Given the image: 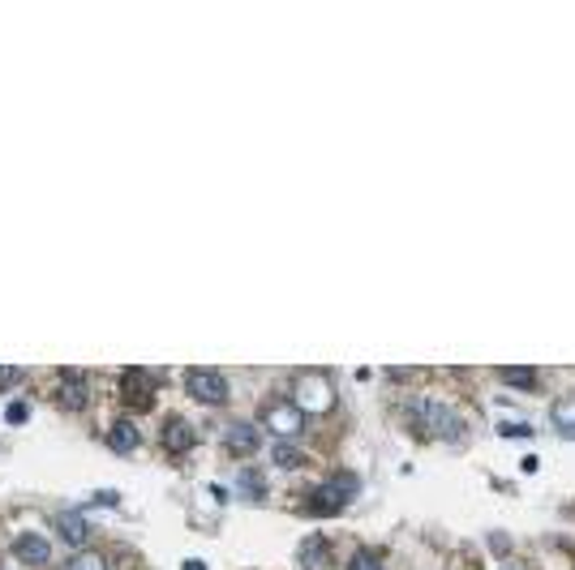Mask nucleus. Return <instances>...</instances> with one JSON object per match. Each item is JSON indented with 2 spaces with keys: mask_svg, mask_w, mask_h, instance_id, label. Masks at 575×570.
Instances as JSON below:
<instances>
[{
  "mask_svg": "<svg viewBox=\"0 0 575 570\" xmlns=\"http://www.w3.org/2000/svg\"><path fill=\"white\" fill-rule=\"evenodd\" d=\"M412 424H417V433H426V438H443V442H460L468 433V424L455 407L446 404H434V399H421V404H412Z\"/></svg>",
  "mask_w": 575,
  "mask_h": 570,
  "instance_id": "obj_1",
  "label": "nucleus"
},
{
  "mask_svg": "<svg viewBox=\"0 0 575 570\" xmlns=\"http://www.w3.org/2000/svg\"><path fill=\"white\" fill-rule=\"evenodd\" d=\"M352 498H357V476H352V472H335L331 480H322V485L310 493V510H313V515H340Z\"/></svg>",
  "mask_w": 575,
  "mask_h": 570,
  "instance_id": "obj_2",
  "label": "nucleus"
},
{
  "mask_svg": "<svg viewBox=\"0 0 575 570\" xmlns=\"http://www.w3.org/2000/svg\"><path fill=\"white\" fill-rule=\"evenodd\" d=\"M185 391L194 394L197 404H228V377L219 369H189L185 374Z\"/></svg>",
  "mask_w": 575,
  "mask_h": 570,
  "instance_id": "obj_3",
  "label": "nucleus"
},
{
  "mask_svg": "<svg viewBox=\"0 0 575 570\" xmlns=\"http://www.w3.org/2000/svg\"><path fill=\"white\" fill-rule=\"evenodd\" d=\"M224 442H228L232 455H241V459H245V455H258V451H263V429H258L254 421H236V424L228 429V438H224Z\"/></svg>",
  "mask_w": 575,
  "mask_h": 570,
  "instance_id": "obj_4",
  "label": "nucleus"
},
{
  "mask_svg": "<svg viewBox=\"0 0 575 570\" xmlns=\"http://www.w3.org/2000/svg\"><path fill=\"white\" fill-rule=\"evenodd\" d=\"M86 374H78V369H65L61 374V386H56V399H61V407H69V412H82L86 407Z\"/></svg>",
  "mask_w": 575,
  "mask_h": 570,
  "instance_id": "obj_5",
  "label": "nucleus"
},
{
  "mask_svg": "<svg viewBox=\"0 0 575 570\" xmlns=\"http://www.w3.org/2000/svg\"><path fill=\"white\" fill-rule=\"evenodd\" d=\"M120 394H125V404L129 407H150V399H155V382H150L142 369H129V374L120 377Z\"/></svg>",
  "mask_w": 575,
  "mask_h": 570,
  "instance_id": "obj_6",
  "label": "nucleus"
},
{
  "mask_svg": "<svg viewBox=\"0 0 575 570\" xmlns=\"http://www.w3.org/2000/svg\"><path fill=\"white\" fill-rule=\"evenodd\" d=\"M266 424H271V429H275V433L288 442L292 433H301V424H305V412H301L296 404H275L271 412H266Z\"/></svg>",
  "mask_w": 575,
  "mask_h": 570,
  "instance_id": "obj_7",
  "label": "nucleus"
},
{
  "mask_svg": "<svg viewBox=\"0 0 575 570\" xmlns=\"http://www.w3.org/2000/svg\"><path fill=\"white\" fill-rule=\"evenodd\" d=\"M14 554L22 557L26 566H48L52 549H48V540H43V537H34V532H22V537H14Z\"/></svg>",
  "mask_w": 575,
  "mask_h": 570,
  "instance_id": "obj_8",
  "label": "nucleus"
},
{
  "mask_svg": "<svg viewBox=\"0 0 575 570\" xmlns=\"http://www.w3.org/2000/svg\"><path fill=\"white\" fill-rule=\"evenodd\" d=\"M164 446L172 455H185V451H194V429L185 424V416H172L164 424Z\"/></svg>",
  "mask_w": 575,
  "mask_h": 570,
  "instance_id": "obj_9",
  "label": "nucleus"
},
{
  "mask_svg": "<svg viewBox=\"0 0 575 570\" xmlns=\"http://www.w3.org/2000/svg\"><path fill=\"white\" fill-rule=\"evenodd\" d=\"M108 442H112L116 455H133V451L142 446V433H138V424L133 421H116L112 433H108Z\"/></svg>",
  "mask_w": 575,
  "mask_h": 570,
  "instance_id": "obj_10",
  "label": "nucleus"
},
{
  "mask_svg": "<svg viewBox=\"0 0 575 570\" xmlns=\"http://www.w3.org/2000/svg\"><path fill=\"white\" fill-rule=\"evenodd\" d=\"M56 527H61V537H65V545H73V549H82V540L91 537V523L78 515V510H65L61 519H56Z\"/></svg>",
  "mask_w": 575,
  "mask_h": 570,
  "instance_id": "obj_11",
  "label": "nucleus"
},
{
  "mask_svg": "<svg viewBox=\"0 0 575 570\" xmlns=\"http://www.w3.org/2000/svg\"><path fill=\"white\" fill-rule=\"evenodd\" d=\"M331 562V545L322 537H310L301 545V570H327Z\"/></svg>",
  "mask_w": 575,
  "mask_h": 570,
  "instance_id": "obj_12",
  "label": "nucleus"
},
{
  "mask_svg": "<svg viewBox=\"0 0 575 570\" xmlns=\"http://www.w3.org/2000/svg\"><path fill=\"white\" fill-rule=\"evenodd\" d=\"M310 404L331 407V391H327V382H313V377H301V399H296V407L305 412Z\"/></svg>",
  "mask_w": 575,
  "mask_h": 570,
  "instance_id": "obj_13",
  "label": "nucleus"
},
{
  "mask_svg": "<svg viewBox=\"0 0 575 570\" xmlns=\"http://www.w3.org/2000/svg\"><path fill=\"white\" fill-rule=\"evenodd\" d=\"M65 570H108V557L91 554V549H78V554L65 562Z\"/></svg>",
  "mask_w": 575,
  "mask_h": 570,
  "instance_id": "obj_14",
  "label": "nucleus"
},
{
  "mask_svg": "<svg viewBox=\"0 0 575 570\" xmlns=\"http://www.w3.org/2000/svg\"><path fill=\"white\" fill-rule=\"evenodd\" d=\"M498 377L507 386H520V391H532L537 386V369H498Z\"/></svg>",
  "mask_w": 575,
  "mask_h": 570,
  "instance_id": "obj_15",
  "label": "nucleus"
},
{
  "mask_svg": "<svg viewBox=\"0 0 575 570\" xmlns=\"http://www.w3.org/2000/svg\"><path fill=\"white\" fill-rule=\"evenodd\" d=\"M348 570H382V554L379 549H357L352 562H348Z\"/></svg>",
  "mask_w": 575,
  "mask_h": 570,
  "instance_id": "obj_16",
  "label": "nucleus"
},
{
  "mask_svg": "<svg viewBox=\"0 0 575 570\" xmlns=\"http://www.w3.org/2000/svg\"><path fill=\"white\" fill-rule=\"evenodd\" d=\"M241 493H254V498H263V493H266L263 476H258V472H241Z\"/></svg>",
  "mask_w": 575,
  "mask_h": 570,
  "instance_id": "obj_17",
  "label": "nucleus"
},
{
  "mask_svg": "<svg viewBox=\"0 0 575 570\" xmlns=\"http://www.w3.org/2000/svg\"><path fill=\"white\" fill-rule=\"evenodd\" d=\"M275 463H280V468H296V463H301V455H296L288 442H280V446H275Z\"/></svg>",
  "mask_w": 575,
  "mask_h": 570,
  "instance_id": "obj_18",
  "label": "nucleus"
},
{
  "mask_svg": "<svg viewBox=\"0 0 575 570\" xmlns=\"http://www.w3.org/2000/svg\"><path fill=\"white\" fill-rule=\"evenodd\" d=\"M26 416H31V407H26V404H9V407H5V421H9V424H22Z\"/></svg>",
  "mask_w": 575,
  "mask_h": 570,
  "instance_id": "obj_19",
  "label": "nucleus"
},
{
  "mask_svg": "<svg viewBox=\"0 0 575 570\" xmlns=\"http://www.w3.org/2000/svg\"><path fill=\"white\" fill-rule=\"evenodd\" d=\"M22 369H5V365H0V391H9V386H17V382H22Z\"/></svg>",
  "mask_w": 575,
  "mask_h": 570,
  "instance_id": "obj_20",
  "label": "nucleus"
}]
</instances>
